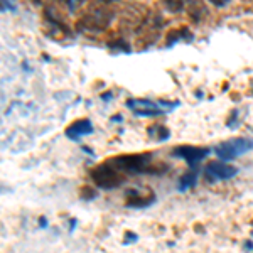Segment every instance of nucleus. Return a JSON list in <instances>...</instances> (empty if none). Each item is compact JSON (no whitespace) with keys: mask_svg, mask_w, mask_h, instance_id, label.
<instances>
[{"mask_svg":"<svg viewBox=\"0 0 253 253\" xmlns=\"http://www.w3.org/2000/svg\"><path fill=\"white\" fill-rule=\"evenodd\" d=\"M110 162L113 167H117L118 170H122L124 174L130 172V174H161L167 170L166 164H161V162H156L154 164L152 161V154H132V156H118L110 159Z\"/></svg>","mask_w":253,"mask_h":253,"instance_id":"nucleus-1","label":"nucleus"},{"mask_svg":"<svg viewBox=\"0 0 253 253\" xmlns=\"http://www.w3.org/2000/svg\"><path fill=\"white\" fill-rule=\"evenodd\" d=\"M206 177L210 179V181H214V179H218V181H224V179H230L233 177L236 174V167L233 166H228L224 164V162H219V161H213L210 162V164L206 166V170H205Z\"/></svg>","mask_w":253,"mask_h":253,"instance_id":"nucleus-5","label":"nucleus"},{"mask_svg":"<svg viewBox=\"0 0 253 253\" xmlns=\"http://www.w3.org/2000/svg\"><path fill=\"white\" fill-rule=\"evenodd\" d=\"M150 135H156L157 140H164V138L169 137V132H167L162 125H154L152 128H150Z\"/></svg>","mask_w":253,"mask_h":253,"instance_id":"nucleus-9","label":"nucleus"},{"mask_svg":"<svg viewBox=\"0 0 253 253\" xmlns=\"http://www.w3.org/2000/svg\"><path fill=\"white\" fill-rule=\"evenodd\" d=\"M213 5H216V7H224V5H228V2L230 0H210Z\"/></svg>","mask_w":253,"mask_h":253,"instance_id":"nucleus-11","label":"nucleus"},{"mask_svg":"<svg viewBox=\"0 0 253 253\" xmlns=\"http://www.w3.org/2000/svg\"><path fill=\"white\" fill-rule=\"evenodd\" d=\"M91 179L95 181L96 186L103 187V189H113L125 182V174L113 167L110 162H105L101 166H96L91 170Z\"/></svg>","mask_w":253,"mask_h":253,"instance_id":"nucleus-2","label":"nucleus"},{"mask_svg":"<svg viewBox=\"0 0 253 253\" xmlns=\"http://www.w3.org/2000/svg\"><path fill=\"white\" fill-rule=\"evenodd\" d=\"M253 149V140L252 138H231L228 142L216 145V154L223 159V161H231V159L243 156L245 152Z\"/></svg>","mask_w":253,"mask_h":253,"instance_id":"nucleus-3","label":"nucleus"},{"mask_svg":"<svg viewBox=\"0 0 253 253\" xmlns=\"http://www.w3.org/2000/svg\"><path fill=\"white\" fill-rule=\"evenodd\" d=\"M164 3H166V7L169 9L170 12H179V10H182V0H164Z\"/></svg>","mask_w":253,"mask_h":253,"instance_id":"nucleus-10","label":"nucleus"},{"mask_svg":"<svg viewBox=\"0 0 253 253\" xmlns=\"http://www.w3.org/2000/svg\"><path fill=\"white\" fill-rule=\"evenodd\" d=\"M154 201V194L152 191H149L147 194H144V191H126V205L128 206H135V208H144L152 205Z\"/></svg>","mask_w":253,"mask_h":253,"instance_id":"nucleus-6","label":"nucleus"},{"mask_svg":"<svg viewBox=\"0 0 253 253\" xmlns=\"http://www.w3.org/2000/svg\"><path fill=\"white\" fill-rule=\"evenodd\" d=\"M196 179H198V170L191 169L189 172L184 174L181 177V182H179V191H186L189 187H193L196 184Z\"/></svg>","mask_w":253,"mask_h":253,"instance_id":"nucleus-8","label":"nucleus"},{"mask_svg":"<svg viewBox=\"0 0 253 253\" xmlns=\"http://www.w3.org/2000/svg\"><path fill=\"white\" fill-rule=\"evenodd\" d=\"M68 2H69V9H71V10H75V3H76V0H68Z\"/></svg>","mask_w":253,"mask_h":253,"instance_id":"nucleus-12","label":"nucleus"},{"mask_svg":"<svg viewBox=\"0 0 253 253\" xmlns=\"http://www.w3.org/2000/svg\"><path fill=\"white\" fill-rule=\"evenodd\" d=\"M208 154H210V149H205V147H193V145H179L172 150L174 157H182L187 161V164L193 167L196 162L203 161Z\"/></svg>","mask_w":253,"mask_h":253,"instance_id":"nucleus-4","label":"nucleus"},{"mask_svg":"<svg viewBox=\"0 0 253 253\" xmlns=\"http://www.w3.org/2000/svg\"><path fill=\"white\" fill-rule=\"evenodd\" d=\"M91 132H93L91 122L86 120V118H83V120H76L75 124H71L68 126L66 135L71 138H78L81 135H86V133H91Z\"/></svg>","mask_w":253,"mask_h":253,"instance_id":"nucleus-7","label":"nucleus"}]
</instances>
